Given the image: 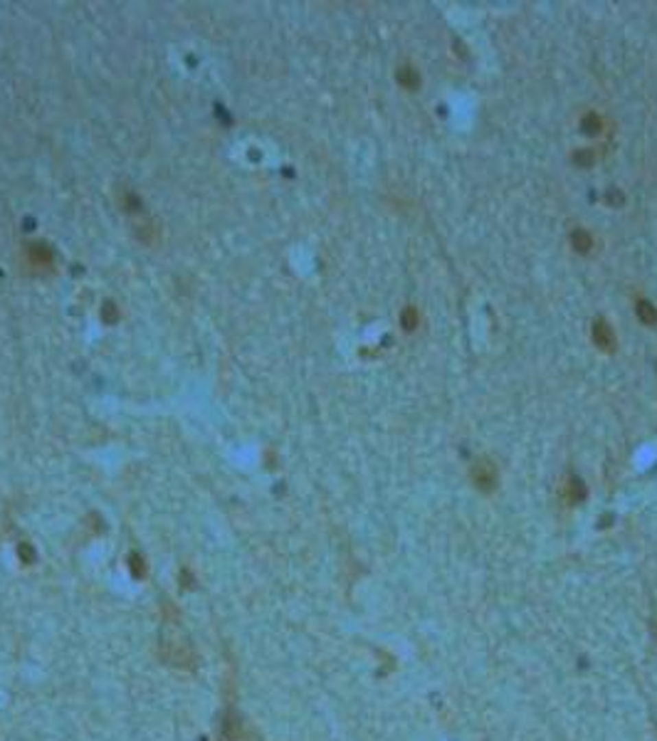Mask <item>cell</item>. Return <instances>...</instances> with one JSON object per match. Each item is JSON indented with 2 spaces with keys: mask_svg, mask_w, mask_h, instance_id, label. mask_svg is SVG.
I'll list each match as a JSON object with an SVG mask.
<instances>
[{
  "mask_svg": "<svg viewBox=\"0 0 657 741\" xmlns=\"http://www.w3.org/2000/svg\"><path fill=\"white\" fill-rule=\"evenodd\" d=\"M571 245H573V250H576V252H590V250H593V237H590V233H588V230H584V228H578V230H573V233H571Z\"/></svg>",
  "mask_w": 657,
  "mask_h": 741,
  "instance_id": "obj_6",
  "label": "cell"
},
{
  "mask_svg": "<svg viewBox=\"0 0 657 741\" xmlns=\"http://www.w3.org/2000/svg\"><path fill=\"white\" fill-rule=\"evenodd\" d=\"M398 82L403 89H408V92H415L420 86V74L415 72L413 67H400L398 69Z\"/></svg>",
  "mask_w": 657,
  "mask_h": 741,
  "instance_id": "obj_7",
  "label": "cell"
},
{
  "mask_svg": "<svg viewBox=\"0 0 657 741\" xmlns=\"http://www.w3.org/2000/svg\"><path fill=\"white\" fill-rule=\"evenodd\" d=\"M635 314H638V319L645 324V327H655L657 324V307L652 302H647V299H638V304H635Z\"/></svg>",
  "mask_w": 657,
  "mask_h": 741,
  "instance_id": "obj_5",
  "label": "cell"
},
{
  "mask_svg": "<svg viewBox=\"0 0 657 741\" xmlns=\"http://www.w3.org/2000/svg\"><path fill=\"white\" fill-rule=\"evenodd\" d=\"M161 655H163V660H166L168 665L188 667V670L196 665V655H193L191 645L178 640V637H163V640H161Z\"/></svg>",
  "mask_w": 657,
  "mask_h": 741,
  "instance_id": "obj_1",
  "label": "cell"
},
{
  "mask_svg": "<svg viewBox=\"0 0 657 741\" xmlns=\"http://www.w3.org/2000/svg\"><path fill=\"white\" fill-rule=\"evenodd\" d=\"M573 161L578 163V168H590L593 161H596V154L590 148H578L576 154H573Z\"/></svg>",
  "mask_w": 657,
  "mask_h": 741,
  "instance_id": "obj_11",
  "label": "cell"
},
{
  "mask_svg": "<svg viewBox=\"0 0 657 741\" xmlns=\"http://www.w3.org/2000/svg\"><path fill=\"white\" fill-rule=\"evenodd\" d=\"M584 497H586L584 482L578 480V477H568V482H566V499L571 502V504H578Z\"/></svg>",
  "mask_w": 657,
  "mask_h": 741,
  "instance_id": "obj_8",
  "label": "cell"
},
{
  "mask_svg": "<svg viewBox=\"0 0 657 741\" xmlns=\"http://www.w3.org/2000/svg\"><path fill=\"white\" fill-rule=\"evenodd\" d=\"M581 129H584L588 136H598L603 131V119L598 117L596 111H590V114H586V117L581 119Z\"/></svg>",
  "mask_w": 657,
  "mask_h": 741,
  "instance_id": "obj_9",
  "label": "cell"
},
{
  "mask_svg": "<svg viewBox=\"0 0 657 741\" xmlns=\"http://www.w3.org/2000/svg\"><path fill=\"white\" fill-rule=\"evenodd\" d=\"M222 736L225 741H255V734L252 729L247 727L238 714H227L225 724H222Z\"/></svg>",
  "mask_w": 657,
  "mask_h": 741,
  "instance_id": "obj_3",
  "label": "cell"
},
{
  "mask_svg": "<svg viewBox=\"0 0 657 741\" xmlns=\"http://www.w3.org/2000/svg\"><path fill=\"white\" fill-rule=\"evenodd\" d=\"M400 327L406 329V331H415V329L420 327L418 309H415V307H406V309H403V314H400Z\"/></svg>",
  "mask_w": 657,
  "mask_h": 741,
  "instance_id": "obj_10",
  "label": "cell"
},
{
  "mask_svg": "<svg viewBox=\"0 0 657 741\" xmlns=\"http://www.w3.org/2000/svg\"><path fill=\"white\" fill-rule=\"evenodd\" d=\"M472 482H474V487L482 489V492L494 489V484H497V467H494L489 460H479V462H474Z\"/></svg>",
  "mask_w": 657,
  "mask_h": 741,
  "instance_id": "obj_2",
  "label": "cell"
},
{
  "mask_svg": "<svg viewBox=\"0 0 657 741\" xmlns=\"http://www.w3.org/2000/svg\"><path fill=\"white\" fill-rule=\"evenodd\" d=\"M593 344H596L601 351H615V333L606 319L593 321Z\"/></svg>",
  "mask_w": 657,
  "mask_h": 741,
  "instance_id": "obj_4",
  "label": "cell"
}]
</instances>
